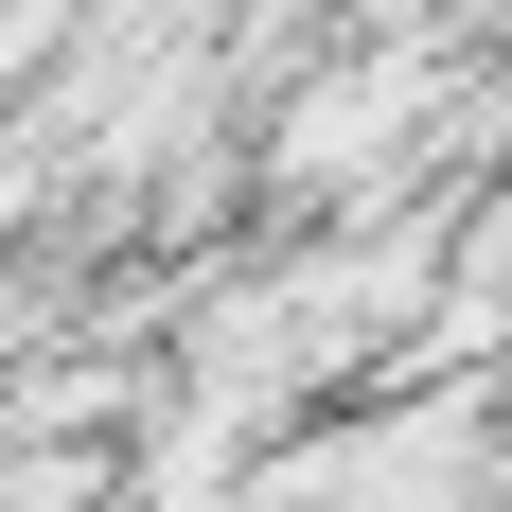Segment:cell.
<instances>
[]
</instances>
